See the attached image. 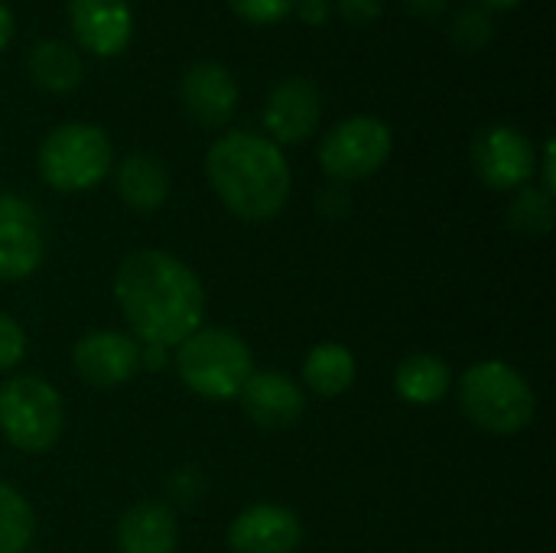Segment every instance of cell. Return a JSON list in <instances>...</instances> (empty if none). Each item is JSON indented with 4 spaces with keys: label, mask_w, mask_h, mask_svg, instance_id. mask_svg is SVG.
<instances>
[{
    "label": "cell",
    "mask_w": 556,
    "mask_h": 553,
    "mask_svg": "<svg viewBox=\"0 0 556 553\" xmlns=\"http://www.w3.org/2000/svg\"><path fill=\"white\" fill-rule=\"evenodd\" d=\"M238 398H241L248 417L264 430L293 427L306 407V398L296 388V381H290L280 372H251V378L244 381Z\"/></svg>",
    "instance_id": "obj_15"
},
{
    "label": "cell",
    "mask_w": 556,
    "mask_h": 553,
    "mask_svg": "<svg viewBox=\"0 0 556 553\" xmlns=\"http://www.w3.org/2000/svg\"><path fill=\"white\" fill-rule=\"evenodd\" d=\"M453 42L459 46V49H466V52H479V49H485L489 42H492V33H495V23H492V16H489V10H482V7H469V10H463V13H456V20H453Z\"/></svg>",
    "instance_id": "obj_23"
},
{
    "label": "cell",
    "mask_w": 556,
    "mask_h": 553,
    "mask_svg": "<svg viewBox=\"0 0 556 553\" xmlns=\"http://www.w3.org/2000/svg\"><path fill=\"white\" fill-rule=\"evenodd\" d=\"M544 192L554 196L556 179H554V140L544 143Z\"/></svg>",
    "instance_id": "obj_28"
},
{
    "label": "cell",
    "mask_w": 556,
    "mask_h": 553,
    "mask_svg": "<svg viewBox=\"0 0 556 553\" xmlns=\"http://www.w3.org/2000/svg\"><path fill=\"white\" fill-rule=\"evenodd\" d=\"M23 553H36V551H23Z\"/></svg>",
    "instance_id": "obj_31"
},
{
    "label": "cell",
    "mask_w": 556,
    "mask_h": 553,
    "mask_svg": "<svg viewBox=\"0 0 556 553\" xmlns=\"http://www.w3.org/2000/svg\"><path fill=\"white\" fill-rule=\"evenodd\" d=\"M303 381L319 398H339L355 381V355L345 345L323 342L303 362Z\"/></svg>",
    "instance_id": "obj_20"
},
{
    "label": "cell",
    "mask_w": 556,
    "mask_h": 553,
    "mask_svg": "<svg viewBox=\"0 0 556 553\" xmlns=\"http://www.w3.org/2000/svg\"><path fill=\"white\" fill-rule=\"evenodd\" d=\"M72 362H75L78 378L88 381L91 388H117L137 375L140 345L124 332L98 329L75 342Z\"/></svg>",
    "instance_id": "obj_11"
},
{
    "label": "cell",
    "mask_w": 556,
    "mask_h": 553,
    "mask_svg": "<svg viewBox=\"0 0 556 553\" xmlns=\"http://www.w3.org/2000/svg\"><path fill=\"white\" fill-rule=\"evenodd\" d=\"M476 3H482V10H511L521 0H476Z\"/></svg>",
    "instance_id": "obj_30"
},
{
    "label": "cell",
    "mask_w": 556,
    "mask_h": 553,
    "mask_svg": "<svg viewBox=\"0 0 556 553\" xmlns=\"http://www.w3.org/2000/svg\"><path fill=\"white\" fill-rule=\"evenodd\" d=\"M394 137L384 121L371 114H355L349 121H339L319 147V166L326 176L339 183L368 179L378 173L391 156Z\"/></svg>",
    "instance_id": "obj_7"
},
{
    "label": "cell",
    "mask_w": 556,
    "mask_h": 553,
    "mask_svg": "<svg viewBox=\"0 0 556 553\" xmlns=\"http://www.w3.org/2000/svg\"><path fill=\"white\" fill-rule=\"evenodd\" d=\"M68 26L81 49L111 59L134 36V10L127 0H68Z\"/></svg>",
    "instance_id": "obj_10"
},
{
    "label": "cell",
    "mask_w": 556,
    "mask_h": 553,
    "mask_svg": "<svg viewBox=\"0 0 556 553\" xmlns=\"http://www.w3.org/2000/svg\"><path fill=\"white\" fill-rule=\"evenodd\" d=\"M46 244L36 209L20 196H0V280H23L42 264Z\"/></svg>",
    "instance_id": "obj_9"
},
{
    "label": "cell",
    "mask_w": 556,
    "mask_h": 553,
    "mask_svg": "<svg viewBox=\"0 0 556 553\" xmlns=\"http://www.w3.org/2000/svg\"><path fill=\"white\" fill-rule=\"evenodd\" d=\"M36 531V515L29 502L0 482V553H23L33 541Z\"/></svg>",
    "instance_id": "obj_21"
},
{
    "label": "cell",
    "mask_w": 556,
    "mask_h": 553,
    "mask_svg": "<svg viewBox=\"0 0 556 553\" xmlns=\"http://www.w3.org/2000/svg\"><path fill=\"white\" fill-rule=\"evenodd\" d=\"M296 16L309 26H326L329 16H332V3L329 0H296L293 3Z\"/></svg>",
    "instance_id": "obj_27"
},
{
    "label": "cell",
    "mask_w": 556,
    "mask_h": 553,
    "mask_svg": "<svg viewBox=\"0 0 556 553\" xmlns=\"http://www.w3.org/2000/svg\"><path fill=\"white\" fill-rule=\"evenodd\" d=\"M205 173L222 205L241 222L277 218L290 199V163L283 150L251 130H231L208 147Z\"/></svg>",
    "instance_id": "obj_2"
},
{
    "label": "cell",
    "mask_w": 556,
    "mask_h": 553,
    "mask_svg": "<svg viewBox=\"0 0 556 553\" xmlns=\"http://www.w3.org/2000/svg\"><path fill=\"white\" fill-rule=\"evenodd\" d=\"M13 29H16L13 13H10V7L0 0V52H3V49H7V42L13 39Z\"/></svg>",
    "instance_id": "obj_29"
},
{
    "label": "cell",
    "mask_w": 556,
    "mask_h": 553,
    "mask_svg": "<svg viewBox=\"0 0 556 553\" xmlns=\"http://www.w3.org/2000/svg\"><path fill=\"white\" fill-rule=\"evenodd\" d=\"M472 166L489 189L508 192L528 186L538 169V153L521 130L508 124H492L472 140Z\"/></svg>",
    "instance_id": "obj_8"
},
{
    "label": "cell",
    "mask_w": 556,
    "mask_h": 553,
    "mask_svg": "<svg viewBox=\"0 0 556 553\" xmlns=\"http://www.w3.org/2000/svg\"><path fill=\"white\" fill-rule=\"evenodd\" d=\"M62 398L42 378H10L0 388V433L23 453H46L62 437Z\"/></svg>",
    "instance_id": "obj_6"
},
{
    "label": "cell",
    "mask_w": 556,
    "mask_h": 553,
    "mask_svg": "<svg viewBox=\"0 0 556 553\" xmlns=\"http://www.w3.org/2000/svg\"><path fill=\"white\" fill-rule=\"evenodd\" d=\"M463 414L498 437H511L534 420L538 401L531 385L505 362H479L459 378Z\"/></svg>",
    "instance_id": "obj_3"
},
{
    "label": "cell",
    "mask_w": 556,
    "mask_h": 553,
    "mask_svg": "<svg viewBox=\"0 0 556 553\" xmlns=\"http://www.w3.org/2000/svg\"><path fill=\"white\" fill-rule=\"evenodd\" d=\"M114 297L143 345H179L205 316L199 277L166 251H134L114 274Z\"/></svg>",
    "instance_id": "obj_1"
},
{
    "label": "cell",
    "mask_w": 556,
    "mask_h": 553,
    "mask_svg": "<svg viewBox=\"0 0 556 553\" xmlns=\"http://www.w3.org/2000/svg\"><path fill=\"white\" fill-rule=\"evenodd\" d=\"M26 65H29V78L42 91H49V95H68L81 81V59H78V52L68 42L52 39V36L39 39L29 49Z\"/></svg>",
    "instance_id": "obj_19"
},
{
    "label": "cell",
    "mask_w": 556,
    "mask_h": 553,
    "mask_svg": "<svg viewBox=\"0 0 556 553\" xmlns=\"http://www.w3.org/2000/svg\"><path fill=\"white\" fill-rule=\"evenodd\" d=\"M23 355H26V332H23V326L13 316L0 313V372L16 368L23 362Z\"/></svg>",
    "instance_id": "obj_25"
},
{
    "label": "cell",
    "mask_w": 556,
    "mask_h": 553,
    "mask_svg": "<svg viewBox=\"0 0 556 553\" xmlns=\"http://www.w3.org/2000/svg\"><path fill=\"white\" fill-rule=\"evenodd\" d=\"M508 225L525 238H544L554 228V196L534 186H521L508 205Z\"/></svg>",
    "instance_id": "obj_22"
},
{
    "label": "cell",
    "mask_w": 556,
    "mask_h": 553,
    "mask_svg": "<svg viewBox=\"0 0 556 553\" xmlns=\"http://www.w3.org/2000/svg\"><path fill=\"white\" fill-rule=\"evenodd\" d=\"M450 381H453V375H450L446 362L437 355H427V352L407 355L394 372V391L407 404H417V407L440 404L450 394Z\"/></svg>",
    "instance_id": "obj_18"
},
{
    "label": "cell",
    "mask_w": 556,
    "mask_h": 553,
    "mask_svg": "<svg viewBox=\"0 0 556 553\" xmlns=\"http://www.w3.org/2000/svg\"><path fill=\"white\" fill-rule=\"evenodd\" d=\"M176 518L160 502H137L117 521V553H176Z\"/></svg>",
    "instance_id": "obj_16"
},
{
    "label": "cell",
    "mask_w": 556,
    "mask_h": 553,
    "mask_svg": "<svg viewBox=\"0 0 556 553\" xmlns=\"http://www.w3.org/2000/svg\"><path fill=\"white\" fill-rule=\"evenodd\" d=\"M179 101L202 127H222L238 108V81L222 62H195L182 72Z\"/></svg>",
    "instance_id": "obj_13"
},
{
    "label": "cell",
    "mask_w": 556,
    "mask_h": 553,
    "mask_svg": "<svg viewBox=\"0 0 556 553\" xmlns=\"http://www.w3.org/2000/svg\"><path fill=\"white\" fill-rule=\"evenodd\" d=\"M182 385L205 401H231L254 372L251 349L228 329H195L176 352Z\"/></svg>",
    "instance_id": "obj_4"
},
{
    "label": "cell",
    "mask_w": 556,
    "mask_h": 553,
    "mask_svg": "<svg viewBox=\"0 0 556 553\" xmlns=\"http://www.w3.org/2000/svg\"><path fill=\"white\" fill-rule=\"evenodd\" d=\"M228 3L241 20H248L254 26H270V23L287 20L293 13L296 0H228Z\"/></svg>",
    "instance_id": "obj_24"
},
{
    "label": "cell",
    "mask_w": 556,
    "mask_h": 553,
    "mask_svg": "<svg viewBox=\"0 0 556 553\" xmlns=\"http://www.w3.org/2000/svg\"><path fill=\"white\" fill-rule=\"evenodd\" d=\"M300 541V518L283 505H251L228 531V544L238 553H293Z\"/></svg>",
    "instance_id": "obj_14"
},
{
    "label": "cell",
    "mask_w": 556,
    "mask_h": 553,
    "mask_svg": "<svg viewBox=\"0 0 556 553\" xmlns=\"http://www.w3.org/2000/svg\"><path fill=\"white\" fill-rule=\"evenodd\" d=\"M336 7L349 23H371L381 16L384 0H336Z\"/></svg>",
    "instance_id": "obj_26"
},
{
    "label": "cell",
    "mask_w": 556,
    "mask_h": 553,
    "mask_svg": "<svg viewBox=\"0 0 556 553\" xmlns=\"http://www.w3.org/2000/svg\"><path fill=\"white\" fill-rule=\"evenodd\" d=\"M114 183L117 196L134 212H156L169 196V173L150 153H130L127 160H121Z\"/></svg>",
    "instance_id": "obj_17"
},
{
    "label": "cell",
    "mask_w": 556,
    "mask_h": 553,
    "mask_svg": "<svg viewBox=\"0 0 556 553\" xmlns=\"http://www.w3.org/2000/svg\"><path fill=\"white\" fill-rule=\"evenodd\" d=\"M36 163L46 186L59 192H85L111 173L114 150L101 127L72 121L46 134Z\"/></svg>",
    "instance_id": "obj_5"
},
{
    "label": "cell",
    "mask_w": 556,
    "mask_h": 553,
    "mask_svg": "<svg viewBox=\"0 0 556 553\" xmlns=\"http://www.w3.org/2000/svg\"><path fill=\"white\" fill-rule=\"evenodd\" d=\"M323 117V95L316 81L293 75L280 81L264 104V127L274 143H303Z\"/></svg>",
    "instance_id": "obj_12"
}]
</instances>
